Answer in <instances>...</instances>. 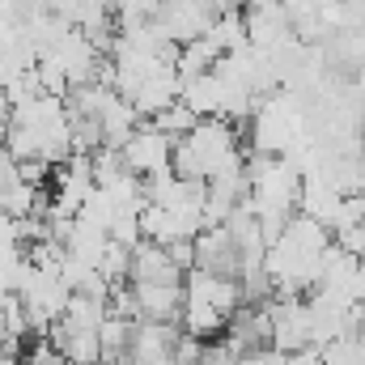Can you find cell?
<instances>
[{
  "mask_svg": "<svg viewBox=\"0 0 365 365\" xmlns=\"http://www.w3.org/2000/svg\"><path fill=\"white\" fill-rule=\"evenodd\" d=\"M119 153V162L136 175L140 182L158 179V175H170V158H175V140L166 136V132H158L153 123H140L128 140H123V149H115Z\"/></svg>",
  "mask_w": 365,
  "mask_h": 365,
  "instance_id": "obj_3",
  "label": "cell"
},
{
  "mask_svg": "<svg viewBox=\"0 0 365 365\" xmlns=\"http://www.w3.org/2000/svg\"><path fill=\"white\" fill-rule=\"evenodd\" d=\"M242 140L238 128L225 119H200L187 136L175 140V158H170V175L187 182H212L217 175L242 166Z\"/></svg>",
  "mask_w": 365,
  "mask_h": 365,
  "instance_id": "obj_2",
  "label": "cell"
},
{
  "mask_svg": "<svg viewBox=\"0 0 365 365\" xmlns=\"http://www.w3.org/2000/svg\"><path fill=\"white\" fill-rule=\"evenodd\" d=\"M0 340H4V314H0Z\"/></svg>",
  "mask_w": 365,
  "mask_h": 365,
  "instance_id": "obj_7",
  "label": "cell"
},
{
  "mask_svg": "<svg viewBox=\"0 0 365 365\" xmlns=\"http://www.w3.org/2000/svg\"><path fill=\"white\" fill-rule=\"evenodd\" d=\"M349 297L365 306V259H357V272H353V280H349Z\"/></svg>",
  "mask_w": 365,
  "mask_h": 365,
  "instance_id": "obj_6",
  "label": "cell"
},
{
  "mask_svg": "<svg viewBox=\"0 0 365 365\" xmlns=\"http://www.w3.org/2000/svg\"><path fill=\"white\" fill-rule=\"evenodd\" d=\"M149 123H153L158 132H166L170 140H179V136H187V132H191V128H195L200 119H195V115H191V110H187L182 102H175V106H166L162 115H153Z\"/></svg>",
  "mask_w": 365,
  "mask_h": 365,
  "instance_id": "obj_5",
  "label": "cell"
},
{
  "mask_svg": "<svg viewBox=\"0 0 365 365\" xmlns=\"http://www.w3.org/2000/svg\"><path fill=\"white\" fill-rule=\"evenodd\" d=\"M191 268L212 272V276H234V280H238L242 259H238V247H234V238L225 234V225L200 230V234L191 238Z\"/></svg>",
  "mask_w": 365,
  "mask_h": 365,
  "instance_id": "obj_4",
  "label": "cell"
},
{
  "mask_svg": "<svg viewBox=\"0 0 365 365\" xmlns=\"http://www.w3.org/2000/svg\"><path fill=\"white\" fill-rule=\"evenodd\" d=\"M242 310V289L234 276H212L200 268L182 272V310H179V331L191 340H217L225 323Z\"/></svg>",
  "mask_w": 365,
  "mask_h": 365,
  "instance_id": "obj_1",
  "label": "cell"
}]
</instances>
